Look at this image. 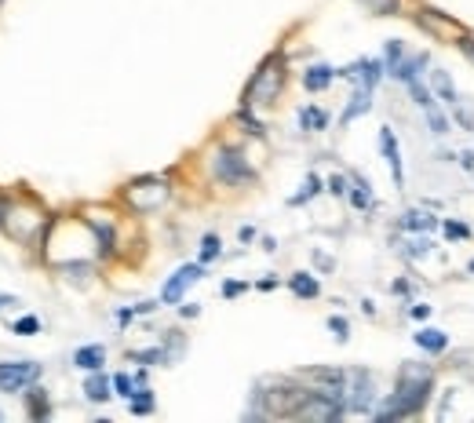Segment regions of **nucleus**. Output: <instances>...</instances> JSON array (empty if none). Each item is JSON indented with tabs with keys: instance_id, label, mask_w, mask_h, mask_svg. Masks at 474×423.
I'll return each instance as SVG.
<instances>
[{
	"instance_id": "1",
	"label": "nucleus",
	"mask_w": 474,
	"mask_h": 423,
	"mask_svg": "<svg viewBox=\"0 0 474 423\" xmlns=\"http://www.w3.org/2000/svg\"><path fill=\"white\" fill-rule=\"evenodd\" d=\"M431 383H434V372L431 365H416V361H405V368L397 372V383H394V394L390 402L376 412V419H402V416H416L431 397Z\"/></svg>"
},
{
	"instance_id": "2",
	"label": "nucleus",
	"mask_w": 474,
	"mask_h": 423,
	"mask_svg": "<svg viewBox=\"0 0 474 423\" xmlns=\"http://www.w3.org/2000/svg\"><path fill=\"white\" fill-rule=\"evenodd\" d=\"M281 84H285V66H281V59H266L263 66H259V73H252V84H248V103L244 106H270L273 98H278V91H281Z\"/></svg>"
},
{
	"instance_id": "3",
	"label": "nucleus",
	"mask_w": 474,
	"mask_h": 423,
	"mask_svg": "<svg viewBox=\"0 0 474 423\" xmlns=\"http://www.w3.org/2000/svg\"><path fill=\"white\" fill-rule=\"evenodd\" d=\"M40 365L37 361H0V394H18L40 380Z\"/></svg>"
},
{
	"instance_id": "4",
	"label": "nucleus",
	"mask_w": 474,
	"mask_h": 423,
	"mask_svg": "<svg viewBox=\"0 0 474 423\" xmlns=\"http://www.w3.org/2000/svg\"><path fill=\"white\" fill-rule=\"evenodd\" d=\"M212 171H215V179L230 183V186H241V183H248V179H256V171L248 168V161H244L237 150H230V146H222V150H215Z\"/></svg>"
},
{
	"instance_id": "5",
	"label": "nucleus",
	"mask_w": 474,
	"mask_h": 423,
	"mask_svg": "<svg viewBox=\"0 0 474 423\" xmlns=\"http://www.w3.org/2000/svg\"><path fill=\"white\" fill-rule=\"evenodd\" d=\"M372 405H376V383L365 368L351 372V383H346V412H361L368 416Z\"/></svg>"
},
{
	"instance_id": "6",
	"label": "nucleus",
	"mask_w": 474,
	"mask_h": 423,
	"mask_svg": "<svg viewBox=\"0 0 474 423\" xmlns=\"http://www.w3.org/2000/svg\"><path fill=\"white\" fill-rule=\"evenodd\" d=\"M310 383L314 394L321 397H336V402H346V383H351V376H346L343 368H314L303 376Z\"/></svg>"
},
{
	"instance_id": "7",
	"label": "nucleus",
	"mask_w": 474,
	"mask_h": 423,
	"mask_svg": "<svg viewBox=\"0 0 474 423\" xmlns=\"http://www.w3.org/2000/svg\"><path fill=\"white\" fill-rule=\"evenodd\" d=\"M124 197H128V205L139 208V212H154L157 205L168 201V186L157 183V179H139L135 186L124 190Z\"/></svg>"
},
{
	"instance_id": "8",
	"label": "nucleus",
	"mask_w": 474,
	"mask_h": 423,
	"mask_svg": "<svg viewBox=\"0 0 474 423\" xmlns=\"http://www.w3.org/2000/svg\"><path fill=\"white\" fill-rule=\"evenodd\" d=\"M201 278H205V263H186V266H179V270L164 281V288H161V303H179V300H183V292H186L190 285H197Z\"/></svg>"
},
{
	"instance_id": "9",
	"label": "nucleus",
	"mask_w": 474,
	"mask_h": 423,
	"mask_svg": "<svg viewBox=\"0 0 474 423\" xmlns=\"http://www.w3.org/2000/svg\"><path fill=\"white\" fill-rule=\"evenodd\" d=\"M383 62L380 59H361V62H354V66H346V69H339V77H346V81H358L361 88H372L376 91V84H380V77H383Z\"/></svg>"
},
{
	"instance_id": "10",
	"label": "nucleus",
	"mask_w": 474,
	"mask_h": 423,
	"mask_svg": "<svg viewBox=\"0 0 474 423\" xmlns=\"http://www.w3.org/2000/svg\"><path fill=\"white\" fill-rule=\"evenodd\" d=\"M380 150H383V157H387V164H390V176H394V183L402 186L405 183V168H402V150H397V139H394V128H380Z\"/></svg>"
},
{
	"instance_id": "11",
	"label": "nucleus",
	"mask_w": 474,
	"mask_h": 423,
	"mask_svg": "<svg viewBox=\"0 0 474 423\" xmlns=\"http://www.w3.org/2000/svg\"><path fill=\"white\" fill-rule=\"evenodd\" d=\"M397 227H402L405 234H431L441 227V219H434L431 212H423V208H409L402 219H397Z\"/></svg>"
},
{
	"instance_id": "12",
	"label": "nucleus",
	"mask_w": 474,
	"mask_h": 423,
	"mask_svg": "<svg viewBox=\"0 0 474 423\" xmlns=\"http://www.w3.org/2000/svg\"><path fill=\"white\" fill-rule=\"evenodd\" d=\"M73 365L84 368V372H98L106 365V346L103 343H88V346H77L73 351Z\"/></svg>"
},
{
	"instance_id": "13",
	"label": "nucleus",
	"mask_w": 474,
	"mask_h": 423,
	"mask_svg": "<svg viewBox=\"0 0 474 423\" xmlns=\"http://www.w3.org/2000/svg\"><path fill=\"white\" fill-rule=\"evenodd\" d=\"M412 339H416V346L423 354H445L448 351V336L441 329H419Z\"/></svg>"
},
{
	"instance_id": "14",
	"label": "nucleus",
	"mask_w": 474,
	"mask_h": 423,
	"mask_svg": "<svg viewBox=\"0 0 474 423\" xmlns=\"http://www.w3.org/2000/svg\"><path fill=\"white\" fill-rule=\"evenodd\" d=\"M332 77H336V69L325 66V62H317V66H310V69L303 73V88H307V91H325V88L332 84Z\"/></svg>"
},
{
	"instance_id": "15",
	"label": "nucleus",
	"mask_w": 474,
	"mask_h": 423,
	"mask_svg": "<svg viewBox=\"0 0 474 423\" xmlns=\"http://www.w3.org/2000/svg\"><path fill=\"white\" fill-rule=\"evenodd\" d=\"M110 387H113V380H106L103 368H98V372H91V376L84 380V397H88V402H106Z\"/></svg>"
},
{
	"instance_id": "16",
	"label": "nucleus",
	"mask_w": 474,
	"mask_h": 423,
	"mask_svg": "<svg viewBox=\"0 0 474 423\" xmlns=\"http://www.w3.org/2000/svg\"><path fill=\"white\" fill-rule=\"evenodd\" d=\"M427 66V55H416V59H402L397 62V69L390 73L394 81H402V84H412V81H419V69Z\"/></svg>"
},
{
	"instance_id": "17",
	"label": "nucleus",
	"mask_w": 474,
	"mask_h": 423,
	"mask_svg": "<svg viewBox=\"0 0 474 423\" xmlns=\"http://www.w3.org/2000/svg\"><path fill=\"white\" fill-rule=\"evenodd\" d=\"M288 288L299 295V300H314V295L321 292V285H317L314 273H292V278H288Z\"/></svg>"
},
{
	"instance_id": "18",
	"label": "nucleus",
	"mask_w": 474,
	"mask_h": 423,
	"mask_svg": "<svg viewBox=\"0 0 474 423\" xmlns=\"http://www.w3.org/2000/svg\"><path fill=\"white\" fill-rule=\"evenodd\" d=\"M299 128H303V132H321V128H329V113L317 110V106H303V110H299Z\"/></svg>"
},
{
	"instance_id": "19",
	"label": "nucleus",
	"mask_w": 474,
	"mask_h": 423,
	"mask_svg": "<svg viewBox=\"0 0 474 423\" xmlns=\"http://www.w3.org/2000/svg\"><path fill=\"white\" fill-rule=\"evenodd\" d=\"M431 88L448 103V110L460 103V95H456V88H453V81H448V73H445V69H434V73H431Z\"/></svg>"
},
{
	"instance_id": "20",
	"label": "nucleus",
	"mask_w": 474,
	"mask_h": 423,
	"mask_svg": "<svg viewBox=\"0 0 474 423\" xmlns=\"http://www.w3.org/2000/svg\"><path fill=\"white\" fill-rule=\"evenodd\" d=\"M368 106H372V88H361V84H358V91H354V98H351V106L343 110V124H351L354 117H361Z\"/></svg>"
},
{
	"instance_id": "21",
	"label": "nucleus",
	"mask_w": 474,
	"mask_h": 423,
	"mask_svg": "<svg viewBox=\"0 0 474 423\" xmlns=\"http://www.w3.org/2000/svg\"><path fill=\"white\" fill-rule=\"evenodd\" d=\"M346 197H351V205H354V208H361V212H365V208H372V186H368L365 179H358V176H354V186L346 190Z\"/></svg>"
},
{
	"instance_id": "22",
	"label": "nucleus",
	"mask_w": 474,
	"mask_h": 423,
	"mask_svg": "<svg viewBox=\"0 0 474 423\" xmlns=\"http://www.w3.org/2000/svg\"><path fill=\"white\" fill-rule=\"evenodd\" d=\"M91 230H95V237H98V252L110 256V252H113V227H110V222H91Z\"/></svg>"
},
{
	"instance_id": "23",
	"label": "nucleus",
	"mask_w": 474,
	"mask_h": 423,
	"mask_svg": "<svg viewBox=\"0 0 474 423\" xmlns=\"http://www.w3.org/2000/svg\"><path fill=\"white\" fill-rule=\"evenodd\" d=\"M47 409H52V405H47V394H44L40 387H30V416H33V419H44Z\"/></svg>"
},
{
	"instance_id": "24",
	"label": "nucleus",
	"mask_w": 474,
	"mask_h": 423,
	"mask_svg": "<svg viewBox=\"0 0 474 423\" xmlns=\"http://www.w3.org/2000/svg\"><path fill=\"white\" fill-rule=\"evenodd\" d=\"M409 91H412V98H416V106H419V110L438 106V103H434V91H431V88H423V81H412V84H409Z\"/></svg>"
},
{
	"instance_id": "25",
	"label": "nucleus",
	"mask_w": 474,
	"mask_h": 423,
	"mask_svg": "<svg viewBox=\"0 0 474 423\" xmlns=\"http://www.w3.org/2000/svg\"><path fill=\"white\" fill-rule=\"evenodd\" d=\"M317 193H321V179H317L314 171H310V176H307V183H303V190H299L288 205H303V201H310V197H317Z\"/></svg>"
},
{
	"instance_id": "26",
	"label": "nucleus",
	"mask_w": 474,
	"mask_h": 423,
	"mask_svg": "<svg viewBox=\"0 0 474 423\" xmlns=\"http://www.w3.org/2000/svg\"><path fill=\"white\" fill-rule=\"evenodd\" d=\"M128 409H132L135 416H146V412H154V397H149V390H146V387H142L139 394H132Z\"/></svg>"
},
{
	"instance_id": "27",
	"label": "nucleus",
	"mask_w": 474,
	"mask_h": 423,
	"mask_svg": "<svg viewBox=\"0 0 474 423\" xmlns=\"http://www.w3.org/2000/svg\"><path fill=\"white\" fill-rule=\"evenodd\" d=\"M358 4H365L372 15H394L402 8V0H358Z\"/></svg>"
},
{
	"instance_id": "28",
	"label": "nucleus",
	"mask_w": 474,
	"mask_h": 423,
	"mask_svg": "<svg viewBox=\"0 0 474 423\" xmlns=\"http://www.w3.org/2000/svg\"><path fill=\"white\" fill-rule=\"evenodd\" d=\"M431 248H434V244H431V237L423 234V237H416V241H409V244H405V256H409V259H423V256H431Z\"/></svg>"
},
{
	"instance_id": "29",
	"label": "nucleus",
	"mask_w": 474,
	"mask_h": 423,
	"mask_svg": "<svg viewBox=\"0 0 474 423\" xmlns=\"http://www.w3.org/2000/svg\"><path fill=\"white\" fill-rule=\"evenodd\" d=\"M405 59V47H402V40H387V77H390V73L397 69V62H402Z\"/></svg>"
},
{
	"instance_id": "30",
	"label": "nucleus",
	"mask_w": 474,
	"mask_h": 423,
	"mask_svg": "<svg viewBox=\"0 0 474 423\" xmlns=\"http://www.w3.org/2000/svg\"><path fill=\"white\" fill-rule=\"evenodd\" d=\"M113 390L124 397V402H132V394H135V380L128 376V372H117V376H113Z\"/></svg>"
},
{
	"instance_id": "31",
	"label": "nucleus",
	"mask_w": 474,
	"mask_h": 423,
	"mask_svg": "<svg viewBox=\"0 0 474 423\" xmlns=\"http://www.w3.org/2000/svg\"><path fill=\"white\" fill-rule=\"evenodd\" d=\"M441 230H445L448 241H463V237H470V227H467V222H456V219H445V222H441Z\"/></svg>"
},
{
	"instance_id": "32",
	"label": "nucleus",
	"mask_w": 474,
	"mask_h": 423,
	"mask_svg": "<svg viewBox=\"0 0 474 423\" xmlns=\"http://www.w3.org/2000/svg\"><path fill=\"white\" fill-rule=\"evenodd\" d=\"M329 332H332L339 343H346V339H351V321L339 317V314H332V317H329Z\"/></svg>"
},
{
	"instance_id": "33",
	"label": "nucleus",
	"mask_w": 474,
	"mask_h": 423,
	"mask_svg": "<svg viewBox=\"0 0 474 423\" xmlns=\"http://www.w3.org/2000/svg\"><path fill=\"white\" fill-rule=\"evenodd\" d=\"M219 252H222L219 237H215V234H205V237H201V263H212Z\"/></svg>"
},
{
	"instance_id": "34",
	"label": "nucleus",
	"mask_w": 474,
	"mask_h": 423,
	"mask_svg": "<svg viewBox=\"0 0 474 423\" xmlns=\"http://www.w3.org/2000/svg\"><path fill=\"white\" fill-rule=\"evenodd\" d=\"M423 113H427V124H431V132L434 135H448V120L438 113V106H431V110H423Z\"/></svg>"
},
{
	"instance_id": "35",
	"label": "nucleus",
	"mask_w": 474,
	"mask_h": 423,
	"mask_svg": "<svg viewBox=\"0 0 474 423\" xmlns=\"http://www.w3.org/2000/svg\"><path fill=\"white\" fill-rule=\"evenodd\" d=\"M15 332L18 336H33V332H40V321L37 317H18L15 321Z\"/></svg>"
},
{
	"instance_id": "36",
	"label": "nucleus",
	"mask_w": 474,
	"mask_h": 423,
	"mask_svg": "<svg viewBox=\"0 0 474 423\" xmlns=\"http://www.w3.org/2000/svg\"><path fill=\"white\" fill-rule=\"evenodd\" d=\"M453 117L460 120V128H463V132H474V117H470V113H467V110H463L460 103L453 106Z\"/></svg>"
},
{
	"instance_id": "37",
	"label": "nucleus",
	"mask_w": 474,
	"mask_h": 423,
	"mask_svg": "<svg viewBox=\"0 0 474 423\" xmlns=\"http://www.w3.org/2000/svg\"><path fill=\"white\" fill-rule=\"evenodd\" d=\"M456 47L463 52V59L474 66V37H467V33H460V40H456Z\"/></svg>"
},
{
	"instance_id": "38",
	"label": "nucleus",
	"mask_w": 474,
	"mask_h": 423,
	"mask_svg": "<svg viewBox=\"0 0 474 423\" xmlns=\"http://www.w3.org/2000/svg\"><path fill=\"white\" fill-rule=\"evenodd\" d=\"M237 120H241V124H248V128H252V135H263V124H259V120H256L252 113H248V106H244V110L237 113Z\"/></svg>"
},
{
	"instance_id": "39",
	"label": "nucleus",
	"mask_w": 474,
	"mask_h": 423,
	"mask_svg": "<svg viewBox=\"0 0 474 423\" xmlns=\"http://www.w3.org/2000/svg\"><path fill=\"white\" fill-rule=\"evenodd\" d=\"M346 190H351V183H346L343 176H332V179H329V193H336V197H346Z\"/></svg>"
},
{
	"instance_id": "40",
	"label": "nucleus",
	"mask_w": 474,
	"mask_h": 423,
	"mask_svg": "<svg viewBox=\"0 0 474 423\" xmlns=\"http://www.w3.org/2000/svg\"><path fill=\"white\" fill-rule=\"evenodd\" d=\"M248 285L244 281H227V285H222V295H227V300H234V295H241Z\"/></svg>"
},
{
	"instance_id": "41",
	"label": "nucleus",
	"mask_w": 474,
	"mask_h": 423,
	"mask_svg": "<svg viewBox=\"0 0 474 423\" xmlns=\"http://www.w3.org/2000/svg\"><path fill=\"white\" fill-rule=\"evenodd\" d=\"M456 161H460V168H463V171H474V150H460V157H456Z\"/></svg>"
},
{
	"instance_id": "42",
	"label": "nucleus",
	"mask_w": 474,
	"mask_h": 423,
	"mask_svg": "<svg viewBox=\"0 0 474 423\" xmlns=\"http://www.w3.org/2000/svg\"><path fill=\"white\" fill-rule=\"evenodd\" d=\"M409 314H412L416 321H427V317H431V307H427V303H416V307H412Z\"/></svg>"
},
{
	"instance_id": "43",
	"label": "nucleus",
	"mask_w": 474,
	"mask_h": 423,
	"mask_svg": "<svg viewBox=\"0 0 474 423\" xmlns=\"http://www.w3.org/2000/svg\"><path fill=\"white\" fill-rule=\"evenodd\" d=\"M179 314H183V317H197V314H201V307H197V303H186V307H179Z\"/></svg>"
},
{
	"instance_id": "44",
	"label": "nucleus",
	"mask_w": 474,
	"mask_h": 423,
	"mask_svg": "<svg viewBox=\"0 0 474 423\" xmlns=\"http://www.w3.org/2000/svg\"><path fill=\"white\" fill-rule=\"evenodd\" d=\"M0 307H15V295H0Z\"/></svg>"
},
{
	"instance_id": "45",
	"label": "nucleus",
	"mask_w": 474,
	"mask_h": 423,
	"mask_svg": "<svg viewBox=\"0 0 474 423\" xmlns=\"http://www.w3.org/2000/svg\"><path fill=\"white\" fill-rule=\"evenodd\" d=\"M470 270H474V259H470Z\"/></svg>"
}]
</instances>
